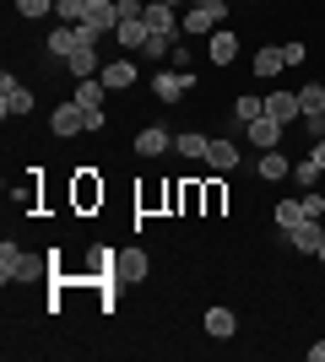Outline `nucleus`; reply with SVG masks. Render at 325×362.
<instances>
[{"mask_svg": "<svg viewBox=\"0 0 325 362\" xmlns=\"http://www.w3.org/2000/svg\"><path fill=\"white\" fill-rule=\"evenodd\" d=\"M49 259H55V255H49ZM49 259L44 255H28V249H16V243L6 238V243H0V281H6V287H11V281H44Z\"/></svg>", "mask_w": 325, "mask_h": 362, "instance_id": "nucleus-1", "label": "nucleus"}, {"mask_svg": "<svg viewBox=\"0 0 325 362\" xmlns=\"http://www.w3.org/2000/svg\"><path fill=\"white\" fill-rule=\"evenodd\" d=\"M228 22V0H195L185 11V38H195V33H217Z\"/></svg>", "mask_w": 325, "mask_h": 362, "instance_id": "nucleus-2", "label": "nucleus"}, {"mask_svg": "<svg viewBox=\"0 0 325 362\" xmlns=\"http://www.w3.org/2000/svg\"><path fill=\"white\" fill-rule=\"evenodd\" d=\"M0 114H6V119H22V114H33V87H22L11 71L0 76Z\"/></svg>", "mask_w": 325, "mask_h": 362, "instance_id": "nucleus-3", "label": "nucleus"}, {"mask_svg": "<svg viewBox=\"0 0 325 362\" xmlns=\"http://www.w3.org/2000/svg\"><path fill=\"white\" fill-rule=\"evenodd\" d=\"M81 33H87V38H103V33H114L120 28V6H114V0H93V11H87V22H76Z\"/></svg>", "mask_w": 325, "mask_h": 362, "instance_id": "nucleus-4", "label": "nucleus"}, {"mask_svg": "<svg viewBox=\"0 0 325 362\" xmlns=\"http://www.w3.org/2000/svg\"><path fill=\"white\" fill-rule=\"evenodd\" d=\"M147 271H152V265H147V255H141V249H125V255H114V265H108V276H114L120 287L147 281Z\"/></svg>", "mask_w": 325, "mask_h": 362, "instance_id": "nucleus-5", "label": "nucleus"}, {"mask_svg": "<svg viewBox=\"0 0 325 362\" xmlns=\"http://www.w3.org/2000/svg\"><path fill=\"white\" fill-rule=\"evenodd\" d=\"M49 130L65 136V141L81 136V130H87V108H81V103H60V108H55V119H49Z\"/></svg>", "mask_w": 325, "mask_h": 362, "instance_id": "nucleus-6", "label": "nucleus"}, {"mask_svg": "<svg viewBox=\"0 0 325 362\" xmlns=\"http://www.w3.org/2000/svg\"><path fill=\"white\" fill-rule=\"evenodd\" d=\"M282 130H287V124L282 119H271V114H261V119H249L244 124V136H249V146H261V151H271L282 141Z\"/></svg>", "mask_w": 325, "mask_h": 362, "instance_id": "nucleus-7", "label": "nucleus"}, {"mask_svg": "<svg viewBox=\"0 0 325 362\" xmlns=\"http://www.w3.org/2000/svg\"><path fill=\"white\" fill-rule=\"evenodd\" d=\"M266 114H271V119H282V124L304 119V114H298V92H287V87H271V92H266Z\"/></svg>", "mask_w": 325, "mask_h": 362, "instance_id": "nucleus-8", "label": "nucleus"}, {"mask_svg": "<svg viewBox=\"0 0 325 362\" xmlns=\"http://www.w3.org/2000/svg\"><path fill=\"white\" fill-rule=\"evenodd\" d=\"M147 28L152 33H179V6H169V0H147Z\"/></svg>", "mask_w": 325, "mask_h": 362, "instance_id": "nucleus-9", "label": "nucleus"}, {"mask_svg": "<svg viewBox=\"0 0 325 362\" xmlns=\"http://www.w3.org/2000/svg\"><path fill=\"white\" fill-rule=\"evenodd\" d=\"M190 87H195V81H190V71H163V76L152 81V92L163 98V103H179V98H185Z\"/></svg>", "mask_w": 325, "mask_h": 362, "instance_id": "nucleus-10", "label": "nucleus"}, {"mask_svg": "<svg viewBox=\"0 0 325 362\" xmlns=\"http://www.w3.org/2000/svg\"><path fill=\"white\" fill-rule=\"evenodd\" d=\"M136 151H141V157H163V151H173L169 124H147V130L136 136Z\"/></svg>", "mask_w": 325, "mask_h": 362, "instance_id": "nucleus-11", "label": "nucleus"}, {"mask_svg": "<svg viewBox=\"0 0 325 362\" xmlns=\"http://www.w3.org/2000/svg\"><path fill=\"white\" fill-rule=\"evenodd\" d=\"M81 44H93L81 28H55V38H49V54H55V60H71Z\"/></svg>", "mask_w": 325, "mask_h": 362, "instance_id": "nucleus-12", "label": "nucleus"}, {"mask_svg": "<svg viewBox=\"0 0 325 362\" xmlns=\"http://www.w3.org/2000/svg\"><path fill=\"white\" fill-rule=\"evenodd\" d=\"M255 173H261L266 184H277V179H293V163L282 157V146H271V151H261V163H255Z\"/></svg>", "mask_w": 325, "mask_h": 362, "instance_id": "nucleus-13", "label": "nucleus"}, {"mask_svg": "<svg viewBox=\"0 0 325 362\" xmlns=\"http://www.w3.org/2000/svg\"><path fill=\"white\" fill-rule=\"evenodd\" d=\"M320 222H298V227H287V249H293V255H314V249H320Z\"/></svg>", "mask_w": 325, "mask_h": 362, "instance_id": "nucleus-14", "label": "nucleus"}, {"mask_svg": "<svg viewBox=\"0 0 325 362\" xmlns=\"http://www.w3.org/2000/svg\"><path fill=\"white\" fill-rule=\"evenodd\" d=\"M206 335L212 341H233L239 335V314L233 308H206Z\"/></svg>", "mask_w": 325, "mask_h": 362, "instance_id": "nucleus-15", "label": "nucleus"}, {"mask_svg": "<svg viewBox=\"0 0 325 362\" xmlns=\"http://www.w3.org/2000/svg\"><path fill=\"white\" fill-rule=\"evenodd\" d=\"M282 71H287V54H282V44H266L261 54H255V76H261V81H277Z\"/></svg>", "mask_w": 325, "mask_h": 362, "instance_id": "nucleus-16", "label": "nucleus"}, {"mask_svg": "<svg viewBox=\"0 0 325 362\" xmlns=\"http://www.w3.org/2000/svg\"><path fill=\"white\" fill-rule=\"evenodd\" d=\"M147 38H152L147 16H136V22H120V28H114V44H120V49H147Z\"/></svg>", "mask_w": 325, "mask_h": 362, "instance_id": "nucleus-17", "label": "nucleus"}, {"mask_svg": "<svg viewBox=\"0 0 325 362\" xmlns=\"http://www.w3.org/2000/svg\"><path fill=\"white\" fill-rule=\"evenodd\" d=\"M206 54H212V65H233V60H239V38H233L228 28H217L212 44H206Z\"/></svg>", "mask_w": 325, "mask_h": 362, "instance_id": "nucleus-18", "label": "nucleus"}, {"mask_svg": "<svg viewBox=\"0 0 325 362\" xmlns=\"http://www.w3.org/2000/svg\"><path fill=\"white\" fill-rule=\"evenodd\" d=\"M65 71L76 76V81H87V76H98V44H81L76 54H71V60H60Z\"/></svg>", "mask_w": 325, "mask_h": 362, "instance_id": "nucleus-19", "label": "nucleus"}, {"mask_svg": "<svg viewBox=\"0 0 325 362\" xmlns=\"http://www.w3.org/2000/svg\"><path fill=\"white\" fill-rule=\"evenodd\" d=\"M103 76H87V81H76V92H71V103H81V108H103Z\"/></svg>", "mask_w": 325, "mask_h": 362, "instance_id": "nucleus-20", "label": "nucleus"}, {"mask_svg": "<svg viewBox=\"0 0 325 362\" xmlns=\"http://www.w3.org/2000/svg\"><path fill=\"white\" fill-rule=\"evenodd\" d=\"M206 163H212L217 173H233V168H239V146H233V141H212V151H206Z\"/></svg>", "mask_w": 325, "mask_h": 362, "instance_id": "nucleus-21", "label": "nucleus"}, {"mask_svg": "<svg viewBox=\"0 0 325 362\" xmlns=\"http://www.w3.org/2000/svg\"><path fill=\"white\" fill-rule=\"evenodd\" d=\"M98 76H103V87H136V65H130V60H114V65H103Z\"/></svg>", "mask_w": 325, "mask_h": 362, "instance_id": "nucleus-22", "label": "nucleus"}, {"mask_svg": "<svg viewBox=\"0 0 325 362\" xmlns=\"http://www.w3.org/2000/svg\"><path fill=\"white\" fill-rule=\"evenodd\" d=\"M173 151H179V157H206L212 141H206L201 130H185V136H173Z\"/></svg>", "mask_w": 325, "mask_h": 362, "instance_id": "nucleus-23", "label": "nucleus"}, {"mask_svg": "<svg viewBox=\"0 0 325 362\" xmlns=\"http://www.w3.org/2000/svg\"><path fill=\"white\" fill-rule=\"evenodd\" d=\"M87 11H93V0H55V16H60L65 28H76V22H87Z\"/></svg>", "mask_w": 325, "mask_h": 362, "instance_id": "nucleus-24", "label": "nucleus"}, {"mask_svg": "<svg viewBox=\"0 0 325 362\" xmlns=\"http://www.w3.org/2000/svg\"><path fill=\"white\" fill-rule=\"evenodd\" d=\"M271 222H277L282 233H287V227H298V222H304V206H298V200H277V211H271Z\"/></svg>", "mask_w": 325, "mask_h": 362, "instance_id": "nucleus-25", "label": "nucleus"}, {"mask_svg": "<svg viewBox=\"0 0 325 362\" xmlns=\"http://www.w3.org/2000/svg\"><path fill=\"white\" fill-rule=\"evenodd\" d=\"M233 114H239V124H249V119H261L266 114V98H255V92H244L239 103H233Z\"/></svg>", "mask_w": 325, "mask_h": 362, "instance_id": "nucleus-26", "label": "nucleus"}, {"mask_svg": "<svg viewBox=\"0 0 325 362\" xmlns=\"http://www.w3.org/2000/svg\"><path fill=\"white\" fill-rule=\"evenodd\" d=\"M173 44H179V33H152V38H147V49H141V54H147V60H163V54H173Z\"/></svg>", "mask_w": 325, "mask_h": 362, "instance_id": "nucleus-27", "label": "nucleus"}, {"mask_svg": "<svg viewBox=\"0 0 325 362\" xmlns=\"http://www.w3.org/2000/svg\"><path fill=\"white\" fill-rule=\"evenodd\" d=\"M298 206H304V222H320V216H325V195H320V189H304Z\"/></svg>", "mask_w": 325, "mask_h": 362, "instance_id": "nucleus-28", "label": "nucleus"}, {"mask_svg": "<svg viewBox=\"0 0 325 362\" xmlns=\"http://www.w3.org/2000/svg\"><path fill=\"white\" fill-rule=\"evenodd\" d=\"M320 173H325V168H320V163H314V151H309V157H304V163H298V168H293V179H298V184H304V189H314V179H320Z\"/></svg>", "mask_w": 325, "mask_h": 362, "instance_id": "nucleus-29", "label": "nucleus"}, {"mask_svg": "<svg viewBox=\"0 0 325 362\" xmlns=\"http://www.w3.org/2000/svg\"><path fill=\"white\" fill-rule=\"evenodd\" d=\"M16 11L28 16V22H38V16H49V11H55V0H16Z\"/></svg>", "mask_w": 325, "mask_h": 362, "instance_id": "nucleus-30", "label": "nucleus"}, {"mask_svg": "<svg viewBox=\"0 0 325 362\" xmlns=\"http://www.w3.org/2000/svg\"><path fill=\"white\" fill-rule=\"evenodd\" d=\"M114 6H120V22H136V16H147V6H141V0H114Z\"/></svg>", "mask_w": 325, "mask_h": 362, "instance_id": "nucleus-31", "label": "nucleus"}, {"mask_svg": "<svg viewBox=\"0 0 325 362\" xmlns=\"http://www.w3.org/2000/svg\"><path fill=\"white\" fill-rule=\"evenodd\" d=\"M98 195H103V189H98V184H93V179H81V184H76V200H81V206H93V200H98Z\"/></svg>", "mask_w": 325, "mask_h": 362, "instance_id": "nucleus-32", "label": "nucleus"}, {"mask_svg": "<svg viewBox=\"0 0 325 362\" xmlns=\"http://www.w3.org/2000/svg\"><path fill=\"white\" fill-rule=\"evenodd\" d=\"M282 54H287V65H304V60H309V49H304V44H282Z\"/></svg>", "mask_w": 325, "mask_h": 362, "instance_id": "nucleus-33", "label": "nucleus"}, {"mask_svg": "<svg viewBox=\"0 0 325 362\" xmlns=\"http://www.w3.org/2000/svg\"><path fill=\"white\" fill-rule=\"evenodd\" d=\"M309 362H325V341H314V346H309Z\"/></svg>", "mask_w": 325, "mask_h": 362, "instance_id": "nucleus-34", "label": "nucleus"}, {"mask_svg": "<svg viewBox=\"0 0 325 362\" xmlns=\"http://www.w3.org/2000/svg\"><path fill=\"white\" fill-rule=\"evenodd\" d=\"M314 163H320V168H325V136H320V141H314Z\"/></svg>", "mask_w": 325, "mask_h": 362, "instance_id": "nucleus-35", "label": "nucleus"}, {"mask_svg": "<svg viewBox=\"0 0 325 362\" xmlns=\"http://www.w3.org/2000/svg\"><path fill=\"white\" fill-rule=\"evenodd\" d=\"M314 259H320V265H325V238H320V249H314Z\"/></svg>", "mask_w": 325, "mask_h": 362, "instance_id": "nucleus-36", "label": "nucleus"}, {"mask_svg": "<svg viewBox=\"0 0 325 362\" xmlns=\"http://www.w3.org/2000/svg\"><path fill=\"white\" fill-rule=\"evenodd\" d=\"M320 136H325V108H320Z\"/></svg>", "mask_w": 325, "mask_h": 362, "instance_id": "nucleus-37", "label": "nucleus"}, {"mask_svg": "<svg viewBox=\"0 0 325 362\" xmlns=\"http://www.w3.org/2000/svg\"><path fill=\"white\" fill-rule=\"evenodd\" d=\"M169 6H185V0H169Z\"/></svg>", "mask_w": 325, "mask_h": 362, "instance_id": "nucleus-38", "label": "nucleus"}]
</instances>
